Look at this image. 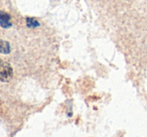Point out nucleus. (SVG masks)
<instances>
[{"mask_svg":"<svg viewBox=\"0 0 147 137\" xmlns=\"http://www.w3.org/2000/svg\"><path fill=\"white\" fill-rule=\"evenodd\" d=\"M11 25H12V22H11L10 15L8 13L0 11V26L3 28H9Z\"/></svg>","mask_w":147,"mask_h":137,"instance_id":"2","label":"nucleus"},{"mask_svg":"<svg viewBox=\"0 0 147 137\" xmlns=\"http://www.w3.org/2000/svg\"><path fill=\"white\" fill-rule=\"evenodd\" d=\"M11 51L10 43L6 40L0 38V53L1 54H9Z\"/></svg>","mask_w":147,"mask_h":137,"instance_id":"3","label":"nucleus"},{"mask_svg":"<svg viewBox=\"0 0 147 137\" xmlns=\"http://www.w3.org/2000/svg\"><path fill=\"white\" fill-rule=\"evenodd\" d=\"M26 23L27 26L31 27V28H34V27H37L39 25V23L34 18H26Z\"/></svg>","mask_w":147,"mask_h":137,"instance_id":"4","label":"nucleus"},{"mask_svg":"<svg viewBox=\"0 0 147 137\" xmlns=\"http://www.w3.org/2000/svg\"><path fill=\"white\" fill-rule=\"evenodd\" d=\"M13 69L9 63L0 60V80L3 82H8L12 79Z\"/></svg>","mask_w":147,"mask_h":137,"instance_id":"1","label":"nucleus"}]
</instances>
